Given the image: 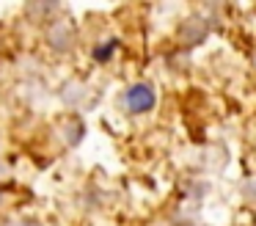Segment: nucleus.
Segmentation results:
<instances>
[{"instance_id": "nucleus-1", "label": "nucleus", "mask_w": 256, "mask_h": 226, "mask_svg": "<svg viewBox=\"0 0 256 226\" xmlns=\"http://www.w3.org/2000/svg\"><path fill=\"white\" fill-rule=\"evenodd\" d=\"M154 102H157V97L146 83H138V86H132L127 91V108L132 113H146V110L154 108Z\"/></svg>"}, {"instance_id": "nucleus-2", "label": "nucleus", "mask_w": 256, "mask_h": 226, "mask_svg": "<svg viewBox=\"0 0 256 226\" xmlns=\"http://www.w3.org/2000/svg\"><path fill=\"white\" fill-rule=\"evenodd\" d=\"M116 39H110V42H105V44H102V47L100 50H94V58H100V61H105L108 58V55H110L113 53V50H116Z\"/></svg>"}, {"instance_id": "nucleus-3", "label": "nucleus", "mask_w": 256, "mask_h": 226, "mask_svg": "<svg viewBox=\"0 0 256 226\" xmlns=\"http://www.w3.org/2000/svg\"><path fill=\"white\" fill-rule=\"evenodd\" d=\"M245 190H248V193H250V196H256V182H250V185H248V187H245Z\"/></svg>"}, {"instance_id": "nucleus-4", "label": "nucleus", "mask_w": 256, "mask_h": 226, "mask_svg": "<svg viewBox=\"0 0 256 226\" xmlns=\"http://www.w3.org/2000/svg\"><path fill=\"white\" fill-rule=\"evenodd\" d=\"M188 226H193V223H188Z\"/></svg>"}]
</instances>
